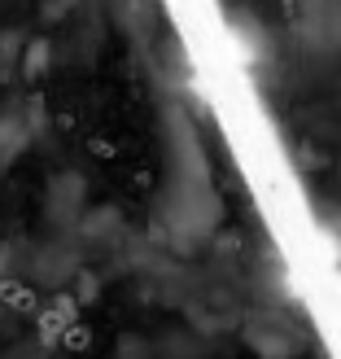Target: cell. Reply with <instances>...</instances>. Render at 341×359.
<instances>
[{"label":"cell","instance_id":"1","mask_svg":"<svg viewBox=\"0 0 341 359\" xmlns=\"http://www.w3.org/2000/svg\"><path fill=\"white\" fill-rule=\"evenodd\" d=\"M298 35L311 48L341 44V0H298Z\"/></svg>","mask_w":341,"mask_h":359}]
</instances>
